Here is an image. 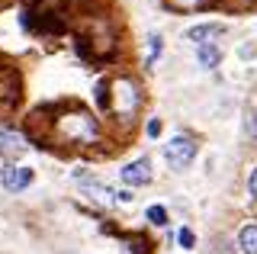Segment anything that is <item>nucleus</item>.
Here are the masks:
<instances>
[{
	"label": "nucleus",
	"mask_w": 257,
	"mask_h": 254,
	"mask_svg": "<svg viewBox=\"0 0 257 254\" xmlns=\"http://www.w3.org/2000/svg\"><path fill=\"white\" fill-rule=\"evenodd\" d=\"M52 136L58 142H71V145H90V142H96V119L87 109L61 113V116H55Z\"/></svg>",
	"instance_id": "nucleus-1"
},
{
	"label": "nucleus",
	"mask_w": 257,
	"mask_h": 254,
	"mask_svg": "<svg viewBox=\"0 0 257 254\" xmlns=\"http://www.w3.org/2000/svg\"><path fill=\"white\" fill-rule=\"evenodd\" d=\"M109 93H112V113L122 116V119L135 116V109H139V103H142L135 81H128V77H119V81H112V90H109Z\"/></svg>",
	"instance_id": "nucleus-2"
},
{
	"label": "nucleus",
	"mask_w": 257,
	"mask_h": 254,
	"mask_svg": "<svg viewBox=\"0 0 257 254\" xmlns=\"http://www.w3.org/2000/svg\"><path fill=\"white\" fill-rule=\"evenodd\" d=\"M164 158L171 161L174 171H187L190 164L196 161V142H193L190 136H174L164 145Z\"/></svg>",
	"instance_id": "nucleus-3"
},
{
	"label": "nucleus",
	"mask_w": 257,
	"mask_h": 254,
	"mask_svg": "<svg viewBox=\"0 0 257 254\" xmlns=\"http://www.w3.org/2000/svg\"><path fill=\"white\" fill-rule=\"evenodd\" d=\"M26 139L20 136V132H10V129H4L0 132V158H4L7 164H13V161H20L23 155H26Z\"/></svg>",
	"instance_id": "nucleus-4"
},
{
	"label": "nucleus",
	"mask_w": 257,
	"mask_h": 254,
	"mask_svg": "<svg viewBox=\"0 0 257 254\" xmlns=\"http://www.w3.org/2000/svg\"><path fill=\"white\" fill-rule=\"evenodd\" d=\"M148 180H151V161L148 158H139V161L122 168V184H128V187H145Z\"/></svg>",
	"instance_id": "nucleus-5"
},
{
	"label": "nucleus",
	"mask_w": 257,
	"mask_h": 254,
	"mask_svg": "<svg viewBox=\"0 0 257 254\" xmlns=\"http://www.w3.org/2000/svg\"><path fill=\"white\" fill-rule=\"evenodd\" d=\"M0 184L10 190V193H20V190H26L32 184V171L29 168H4V174H0Z\"/></svg>",
	"instance_id": "nucleus-6"
},
{
	"label": "nucleus",
	"mask_w": 257,
	"mask_h": 254,
	"mask_svg": "<svg viewBox=\"0 0 257 254\" xmlns=\"http://www.w3.org/2000/svg\"><path fill=\"white\" fill-rule=\"evenodd\" d=\"M219 36H222L219 23H199V26H193L187 33V39L196 45V49H199V45H212V39H219Z\"/></svg>",
	"instance_id": "nucleus-7"
},
{
	"label": "nucleus",
	"mask_w": 257,
	"mask_h": 254,
	"mask_svg": "<svg viewBox=\"0 0 257 254\" xmlns=\"http://www.w3.org/2000/svg\"><path fill=\"white\" fill-rule=\"evenodd\" d=\"M16 97H20V77H16L10 68L0 65V100L10 103V100H16Z\"/></svg>",
	"instance_id": "nucleus-8"
},
{
	"label": "nucleus",
	"mask_w": 257,
	"mask_h": 254,
	"mask_svg": "<svg viewBox=\"0 0 257 254\" xmlns=\"http://www.w3.org/2000/svg\"><path fill=\"white\" fill-rule=\"evenodd\" d=\"M238 248L241 254H257V222H247L238 232Z\"/></svg>",
	"instance_id": "nucleus-9"
},
{
	"label": "nucleus",
	"mask_w": 257,
	"mask_h": 254,
	"mask_svg": "<svg viewBox=\"0 0 257 254\" xmlns=\"http://www.w3.org/2000/svg\"><path fill=\"white\" fill-rule=\"evenodd\" d=\"M196 58H199V65H203L206 71H212V68L222 65V49H215V45H199Z\"/></svg>",
	"instance_id": "nucleus-10"
},
{
	"label": "nucleus",
	"mask_w": 257,
	"mask_h": 254,
	"mask_svg": "<svg viewBox=\"0 0 257 254\" xmlns=\"http://www.w3.org/2000/svg\"><path fill=\"white\" fill-rule=\"evenodd\" d=\"M90 193H93V196H96V200H100V203H106V206L119 200V193H112L109 187H100V184H93V187H90Z\"/></svg>",
	"instance_id": "nucleus-11"
},
{
	"label": "nucleus",
	"mask_w": 257,
	"mask_h": 254,
	"mask_svg": "<svg viewBox=\"0 0 257 254\" xmlns=\"http://www.w3.org/2000/svg\"><path fill=\"white\" fill-rule=\"evenodd\" d=\"M244 132H247V139H257V109L244 113Z\"/></svg>",
	"instance_id": "nucleus-12"
},
{
	"label": "nucleus",
	"mask_w": 257,
	"mask_h": 254,
	"mask_svg": "<svg viewBox=\"0 0 257 254\" xmlns=\"http://www.w3.org/2000/svg\"><path fill=\"white\" fill-rule=\"evenodd\" d=\"M148 219L155 222V225H164V222H167V209H164V206H151V209H148Z\"/></svg>",
	"instance_id": "nucleus-13"
},
{
	"label": "nucleus",
	"mask_w": 257,
	"mask_h": 254,
	"mask_svg": "<svg viewBox=\"0 0 257 254\" xmlns=\"http://www.w3.org/2000/svg\"><path fill=\"white\" fill-rule=\"evenodd\" d=\"M158 52H161V36H151V55H148V65L158 61Z\"/></svg>",
	"instance_id": "nucleus-14"
},
{
	"label": "nucleus",
	"mask_w": 257,
	"mask_h": 254,
	"mask_svg": "<svg viewBox=\"0 0 257 254\" xmlns=\"http://www.w3.org/2000/svg\"><path fill=\"white\" fill-rule=\"evenodd\" d=\"M196 4H203V0H171V7H177V10H193Z\"/></svg>",
	"instance_id": "nucleus-15"
},
{
	"label": "nucleus",
	"mask_w": 257,
	"mask_h": 254,
	"mask_svg": "<svg viewBox=\"0 0 257 254\" xmlns=\"http://www.w3.org/2000/svg\"><path fill=\"white\" fill-rule=\"evenodd\" d=\"M247 193H251V200H257V168L251 171V177H247Z\"/></svg>",
	"instance_id": "nucleus-16"
},
{
	"label": "nucleus",
	"mask_w": 257,
	"mask_h": 254,
	"mask_svg": "<svg viewBox=\"0 0 257 254\" xmlns=\"http://www.w3.org/2000/svg\"><path fill=\"white\" fill-rule=\"evenodd\" d=\"M238 55H241V58H254V55H257V45H254V42H251V45H241Z\"/></svg>",
	"instance_id": "nucleus-17"
},
{
	"label": "nucleus",
	"mask_w": 257,
	"mask_h": 254,
	"mask_svg": "<svg viewBox=\"0 0 257 254\" xmlns=\"http://www.w3.org/2000/svg\"><path fill=\"white\" fill-rule=\"evenodd\" d=\"M180 244L183 248H193V232L190 228H180Z\"/></svg>",
	"instance_id": "nucleus-18"
},
{
	"label": "nucleus",
	"mask_w": 257,
	"mask_h": 254,
	"mask_svg": "<svg viewBox=\"0 0 257 254\" xmlns=\"http://www.w3.org/2000/svg\"><path fill=\"white\" fill-rule=\"evenodd\" d=\"M148 136H151V139L161 136V119H151V122H148Z\"/></svg>",
	"instance_id": "nucleus-19"
}]
</instances>
